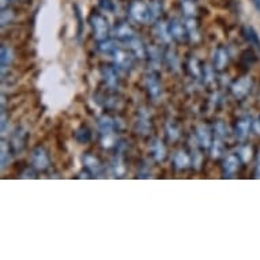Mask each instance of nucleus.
Masks as SVG:
<instances>
[{
  "instance_id": "f257e3e1",
  "label": "nucleus",
  "mask_w": 260,
  "mask_h": 260,
  "mask_svg": "<svg viewBox=\"0 0 260 260\" xmlns=\"http://www.w3.org/2000/svg\"><path fill=\"white\" fill-rule=\"evenodd\" d=\"M129 15L135 21L139 22H146L151 19V17H150V9L141 0H135V2L131 3V6H129Z\"/></svg>"
},
{
  "instance_id": "f03ea898",
  "label": "nucleus",
  "mask_w": 260,
  "mask_h": 260,
  "mask_svg": "<svg viewBox=\"0 0 260 260\" xmlns=\"http://www.w3.org/2000/svg\"><path fill=\"white\" fill-rule=\"evenodd\" d=\"M91 26H93L95 37L99 40L107 39L108 36V21L100 14H93L90 18Z\"/></svg>"
},
{
  "instance_id": "7ed1b4c3",
  "label": "nucleus",
  "mask_w": 260,
  "mask_h": 260,
  "mask_svg": "<svg viewBox=\"0 0 260 260\" xmlns=\"http://www.w3.org/2000/svg\"><path fill=\"white\" fill-rule=\"evenodd\" d=\"M252 82L251 79H248V78H244V79H240L235 83L233 86V93H235L236 97H239V99H243L245 97L248 93H249V90H251Z\"/></svg>"
},
{
  "instance_id": "20e7f679",
  "label": "nucleus",
  "mask_w": 260,
  "mask_h": 260,
  "mask_svg": "<svg viewBox=\"0 0 260 260\" xmlns=\"http://www.w3.org/2000/svg\"><path fill=\"white\" fill-rule=\"evenodd\" d=\"M251 121L249 119H243L240 120L239 123H237V127H236V131H237V135H239L241 139L248 137V134H249V129H251Z\"/></svg>"
},
{
  "instance_id": "39448f33",
  "label": "nucleus",
  "mask_w": 260,
  "mask_h": 260,
  "mask_svg": "<svg viewBox=\"0 0 260 260\" xmlns=\"http://www.w3.org/2000/svg\"><path fill=\"white\" fill-rule=\"evenodd\" d=\"M33 159H35V165L40 169H44V168L48 167V157L47 154L44 153V150L39 149L36 150L35 154H33Z\"/></svg>"
},
{
  "instance_id": "423d86ee",
  "label": "nucleus",
  "mask_w": 260,
  "mask_h": 260,
  "mask_svg": "<svg viewBox=\"0 0 260 260\" xmlns=\"http://www.w3.org/2000/svg\"><path fill=\"white\" fill-rule=\"evenodd\" d=\"M245 37H247V40L249 41V43L253 44L256 48H259L260 49L259 35L256 33V30L253 29L252 26H248V27H245Z\"/></svg>"
},
{
  "instance_id": "0eeeda50",
  "label": "nucleus",
  "mask_w": 260,
  "mask_h": 260,
  "mask_svg": "<svg viewBox=\"0 0 260 260\" xmlns=\"http://www.w3.org/2000/svg\"><path fill=\"white\" fill-rule=\"evenodd\" d=\"M237 167H239V159H237V157H235V155H232V157L228 158V161L225 162V169L229 172V173L235 172L236 169H237Z\"/></svg>"
},
{
  "instance_id": "6e6552de",
  "label": "nucleus",
  "mask_w": 260,
  "mask_h": 260,
  "mask_svg": "<svg viewBox=\"0 0 260 260\" xmlns=\"http://www.w3.org/2000/svg\"><path fill=\"white\" fill-rule=\"evenodd\" d=\"M171 35L173 36V37H176V39L181 37V36L184 35L183 26L180 25V23H177V22H173L171 25Z\"/></svg>"
},
{
  "instance_id": "1a4fd4ad",
  "label": "nucleus",
  "mask_w": 260,
  "mask_h": 260,
  "mask_svg": "<svg viewBox=\"0 0 260 260\" xmlns=\"http://www.w3.org/2000/svg\"><path fill=\"white\" fill-rule=\"evenodd\" d=\"M219 53H221V52L218 51V53H217V56H215V59H214V61H215V64H217L218 69H222V63L225 64L226 61H228V57H226V56H228V55H225V53H222V55H219Z\"/></svg>"
},
{
  "instance_id": "9d476101",
  "label": "nucleus",
  "mask_w": 260,
  "mask_h": 260,
  "mask_svg": "<svg viewBox=\"0 0 260 260\" xmlns=\"http://www.w3.org/2000/svg\"><path fill=\"white\" fill-rule=\"evenodd\" d=\"M100 5L104 10H108V11H113V2L112 0H100Z\"/></svg>"
},
{
  "instance_id": "9b49d317",
  "label": "nucleus",
  "mask_w": 260,
  "mask_h": 260,
  "mask_svg": "<svg viewBox=\"0 0 260 260\" xmlns=\"http://www.w3.org/2000/svg\"><path fill=\"white\" fill-rule=\"evenodd\" d=\"M253 2V5H255V7L260 11V0H252Z\"/></svg>"
}]
</instances>
